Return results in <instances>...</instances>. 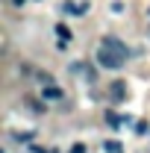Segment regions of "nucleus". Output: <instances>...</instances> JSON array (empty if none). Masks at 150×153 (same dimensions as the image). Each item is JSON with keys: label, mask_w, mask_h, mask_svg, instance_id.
<instances>
[{"label": "nucleus", "mask_w": 150, "mask_h": 153, "mask_svg": "<svg viewBox=\"0 0 150 153\" xmlns=\"http://www.w3.org/2000/svg\"><path fill=\"white\" fill-rule=\"evenodd\" d=\"M127 56H130L127 44H124L121 38H112V36L103 38V44H100V50H97V62H100L103 68H109V71H118V68L127 62Z\"/></svg>", "instance_id": "obj_1"}, {"label": "nucleus", "mask_w": 150, "mask_h": 153, "mask_svg": "<svg viewBox=\"0 0 150 153\" xmlns=\"http://www.w3.org/2000/svg\"><path fill=\"white\" fill-rule=\"evenodd\" d=\"M56 36H59V47H65V44L71 41V30H68L65 24H59V27H56Z\"/></svg>", "instance_id": "obj_2"}, {"label": "nucleus", "mask_w": 150, "mask_h": 153, "mask_svg": "<svg viewBox=\"0 0 150 153\" xmlns=\"http://www.w3.org/2000/svg\"><path fill=\"white\" fill-rule=\"evenodd\" d=\"M88 9V3H65V12H71V15H82Z\"/></svg>", "instance_id": "obj_3"}, {"label": "nucleus", "mask_w": 150, "mask_h": 153, "mask_svg": "<svg viewBox=\"0 0 150 153\" xmlns=\"http://www.w3.org/2000/svg\"><path fill=\"white\" fill-rule=\"evenodd\" d=\"M109 91H112V97H115V100H124V97H127V88H124L121 82H115V85L109 88Z\"/></svg>", "instance_id": "obj_4"}, {"label": "nucleus", "mask_w": 150, "mask_h": 153, "mask_svg": "<svg viewBox=\"0 0 150 153\" xmlns=\"http://www.w3.org/2000/svg\"><path fill=\"white\" fill-rule=\"evenodd\" d=\"M44 97H50V100H59V97H62V88H56V85H47V88H44Z\"/></svg>", "instance_id": "obj_5"}, {"label": "nucleus", "mask_w": 150, "mask_h": 153, "mask_svg": "<svg viewBox=\"0 0 150 153\" xmlns=\"http://www.w3.org/2000/svg\"><path fill=\"white\" fill-rule=\"evenodd\" d=\"M103 147H106V150H109V153H121V150H124V147H121V144H118V141H106V144H103Z\"/></svg>", "instance_id": "obj_6"}, {"label": "nucleus", "mask_w": 150, "mask_h": 153, "mask_svg": "<svg viewBox=\"0 0 150 153\" xmlns=\"http://www.w3.org/2000/svg\"><path fill=\"white\" fill-rule=\"evenodd\" d=\"M106 121H109L112 127H118V124H121V118H118V115H115V112H109V115H106Z\"/></svg>", "instance_id": "obj_7"}, {"label": "nucleus", "mask_w": 150, "mask_h": 153, "mask_svg": "<svg viewBox=\"0 0 150 153\" xmlns=\"http://www.w3.org/2000/svg\"><path fill=\"white\" fill-rule=\"evenodd\" d=\"M71 153H85V147H82V144H74V150Z\"/></svg>", "instance_id": "obj_8"}]
</instances>
